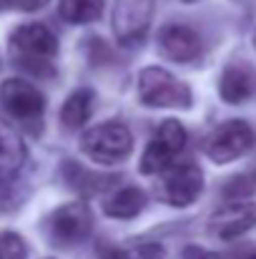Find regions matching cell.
I'll return each mask as SVG.
<instances>
[{
    "mask_svg": "<svg viewBox=\"0 0 256 259\" xmlns=\"http://www.w3.org/2000/svg\"><path fill=\"white\" fill-rule=\"evenodd\" d=\"M186 3H188V0H186Z\"/></svg>",
    "mask_w": 256,
    "mask_h": 259,
    "instance_id": "obj_25",
    "label": "cell"
},
{
    "mask_svg": "<svg viewBox=\"0 0 256 259\" xmlns=\"http://www.w3.org/2000/svg\"><path fill=\"white\" fill-rule=\"evenodd\" d=\"M25 159H28V151H25V144L20 141V136L13 128L0 123V181L13 179L23 169Z\"/></svg>",
    "mask_w": 256,
    "mask_h": 259,
    "instance_id": "obj_13",
    "label": "cell"
},
{
    "mask_svg": "<svg viewBox=\"0 0 256 259\" xmlns=\"http://www.w3.org/2000/svg\"><path fill=\"white\" fill-rule=\"evenodd\" d=\"M211 232L221 239H236L244 232H249L256 224V206L249 201H231L224 204L221 209H216L211 214Z\"/></svg>",
    "mask_w": 256,
    "mask_h": 259,
    "instance_id": "obj_10",
    "label": "cell"
},
{
    "mask_svg": "<svg viewBox=\"0 0 256 259\" xmlns=\"http://www.w3.org/2000/svg\"><path fill=\"white\" fill-rule=\"evenodd\" d=\"M256 191V174H244V176H236L231 179L226 186H224V194L226 196H244V194H251Z\"/></svg>",
    "mask_w": 256,
    "mask_h": 259,
    "instance_id": "obj_18",
    "label": "cell"
},
{
    "mask_svg": "<svg viewBox=\"0 0 256 259\" xmlns=\"http://www.w3.org/2000/svg\"><path fill=\"white\" fill-rule=\"evenodd\" d=\"M254 144V131L246 121H226L206 139V156L216 164H229L244 156Z\"/></svg>",
    "mask_w": 256,
    "mask_h": 259,
    "instance_id": "obj_8",
    "label": "cell"
},
{
    "mask_svg": "<svg viewBox=\"0 0 256 259\" xmlns=\"http://www.w3.org/2000/svg\"><path fill=\"white\" fill-rule=\"evenodd\" d=\"M45 5L48 0H0V10H20V13H35Z\"/></svg>",
    "mask_w": 256,
    "mask_h": 259,
    "instance_id": "obj_19",
    "label": "cell"
},
{
    "mask_svg": "<svg viewBox=\"0 0 256 259\" xmlns=\"http://www.w3.org/2000/svg\"><path fill=\"white\" fill-rule=\"evenodd\" d=\"M58 13L66 23H73V25L93 23L103 13V0H61Z\"/></svg>",
    "mask_w": 256,
    "mask_h": 259,
    "instance_id": "obj_16",
    "label": "cell"
},
{
    "mask_svg": "<svg viewBox=\"0 0 256 259\" xmlns=\"http://www.w3.org/2000/svg\"><path fill=\"white\" fill-rule=\"evenodd\" d=\"M203 189V174L193 164L171 166L156 184V196L169 206H188L201 196Z\"/></svg>",
    "mask_w": 256,
    "mask_h": 259,
    "instance_id": "obj_6",
    "label": "cell"
},
{
    "mask_svg": "<svg viewBox=\"0 0 256 259\" xmlns=\"http://www.w3.org/2000/svg\"><path fill=\"white\" fill-rule=\"evenodd\" d=\"M153 0H118L116 5V35L123 46H136L143 40L151 23Z\"/></svg>",
    "mask_w": 256,
    "mask_h": 259,
    "instance_id": "obj_9",
    "label": "cell"
},
{
    "mask_svg": "<svg viewBox=\"0 0 256 259\" xmlns=\"http://www.w3.org/2000/svg\"><path fill=\"white\" fill-rule=\"evenodd\" d=\"M183 259H221L216 252H209V249H201V247H186L183 249Z\"/></svg>",
    "mask_w": 256,
    "mask_h": 259,
    "instance_id": "obj_20",
    "label": "cell"
},
{
    "mask_svg": "<svg viewBox=\"0 0 256 259\" xmlns=\"http://www.w3.org/2000/svg\"><path fill=\"white\" fill-rule=\"evenodd\" d=\"M143 206H146V194L136 186H126L106 199L103 211L113 219H133L143 211Z\"/></svg>",
    "mask_w": 256,
    "mask_h": 259,
    "instance_id": "obj_14",
    "label": "cell"
},
{
    "mask_svg": "<svg viewBox=\"0 0 256 259\" xmlns=\"http://www.w3.org/2000/svg\"><path fill=\"white\" fill-rule=\"evenodd\" d=\"M93 98L95 96H93L90 88H78V91H73L66 98V103L61 108V121H63L66 128L76 131V128H81L85 121L90 118V113H93Z\"/></svg>",
    "mask_w": 256,
    "mask_h": 259,
    "instance_id": "obj_15",
    "label": "cell"
},
{
    "mask_svg": "<svg viewBox=\"0 0 256 259\" xmlns=\"http://www.w3.org/2000/svg\"><path fill=\"white\" fill-rule=\"evenodd\" d=\"M138 98L148 108H188L191 91L164 68H143L138 76Z\"/></svg>",
    "mask_w": 256,
    "mask_h": 259,
    "instance_id": "obj_3",
    "label": "cell"
},
{
    "mask_svg": "<svg viewBox=\"0 0 256 259\" xmlns=\"http://www.w3.org/2000/svg\"><path fill=\"white\" fill-rule=\"evenodd\" d=\"M236 259H256V249L254 247H244L241 252H236Z\"/></svg>",
    "mask_w": 256,
    "mask_h": 259,
    "instance_id": "obj_22",
    "label": "cell"
},
{
    "mask_svg": "<svg viewBox=\"0 0 256 259\" xmlns=\"http://www.w3.org/2000/svg\"><path fill=\"white\" fill-rule=\"evenodd\" d=\"M0 103L5 113L20 123H35L40 121L45 111V98L38 88L23 78H8L0 86Z\"/></svg>",
    "mask_w": 256,
    "mask_h": 259,
    "instance_id": "obj_7",
    "label": "cell"
},
{
    "mask_svg": "<svg viewBox=\"0 0 256 259\" xmlns=\"http://www.w3.org/2000/svg\"><path fill=\"white\" fill-rule=\"evenodd\" d=\"M254 46H256V35H254Z\"/></svg>",
    "mask_w": 256,
    "mask_h": 259,
    "instance_id": "obj_24",
    "label": "cell"
},
{
    "mask_svg": "<svg viewBox=\"0 0 256 259\" xmlns=\"http://www.w3.org/2000/svg\"><path fill=\"white\" fill-rule=\"evenodd\" d=\"M159 48L164 51V56L178 63H191L201 56V38L178 23L164 25L159 33Z\"/></svg>",
    "mask_w": 256,
    "mask_h": 259,
    "instance_id": "obj_11",
    "label": "cell"
},
{
    "mask_svg": "<svg viewBox=\"0 0 256 259\" xmlns=\"http://www.w3.org/2000/svg\"><path fill=\"white\" fill-rule=\"evenodd\" d=\"M183 146H186V128L178 121L166 118L159 126V131L153 134V139L148 141V146H146V151L141 156V171L161 174L171 169V164L183 151Z\"/></svg>",
    "mask_w": 256,
    "mask_h": 259,
    "instance_id": "obj_4",
    "label": "cell"
},
{
    "mask_svg": "<svg viewBox=\"0 0 256 259\" xmlns=\"http://www.w3.org/2000/svg\"><path fill=\"white\" fill-rule=\"evenodd\" d=\"M256 91V68L249 63H231L224 68L219 93L226 103H241Z\"/></svg>",
    "mask_w": 256,
    "mask_h": 259,
    "instance_id": "obj_12",
    "label": "cell"
},
{
    "mask_svg": "<svg viewBox=\"0 0 256 259\" xmlns=\"http://www.w3.org/2000/svg\"><path fill=\"white\" fill-rule=\"evenodd\" d=\"M81 149L90 161H95L100 166H113V164H121L131 154L133 136L123 123L106 121V123H98L90 131H85L81 139Z\"/></svg>",
    "mask_w": 256,
    "mask_h": 259,
    "instance_id": "obj_2",
    "label": "cell"
},
{
    "mask_svg": "<svg viewBox=\"0 0 256 259\" xmlns=\"http://www.w3.org/2000/svg\"><path fill=\"white\" fill-rule=\"evenodd\" d=\"M103 259H131V257H128L126 252H108Z\"/></svg>",
    "mask_w": 256,
    "mask_h": 259,
    "instance_id": "obj_23",
    "label": "cell"
},
{
    "mask_svg": "<svg viewBox=\"0 0 256 259\" xmlns=\"http://www.w3.org/2000/svg\"><path fill=\"white\" fill-rule=\"evenodd\" d=\"M90 229H93V217L83 201L63 204L48 219V237L58 247H73L83 242L90 234Z\"/></svg>",
    "mask_w": 256,
    "mask_h": 259,
    "instance_id": "obj_5",
    "label": "cell"
},
{
    "mask_svg": "<svg viewBox=\"0 0 256 259\" xmlns=\"http://www.w3.org/2000/svg\"><path fill=\"white\" fill-rule=\"evenodd\" d=\"M28 247L20 234L15 232H3L0 234V259H25Z\"/></svg>",
    "mask_w": 256,
    "mask_h": 259,
    "instance_id": "obj_17",
    "label": "cell"
},
{
    "mask_svg": "<svg viewBox=\"0 0 256 259\" xmlns=\"http://www.w3.org/2000/svg\"><path fill=\"white\" fill-rule=\"evenodd\" d=\"M136 259H164V249L159 244H143V247H138Z\"/></svg>",
    "mask_w": 256,
    "mask_h": 259,
    "instance_id": "obj_21",
    "label": "cell"
},
{
    "mask_svg": "<svg viewBox=\"0 0 256 259\" xmlns=\"http://www.w3.org/2000/svg\"><path fill=\"white\" fill-rule=\"evenodd\" d=\"M10 51L20 68L38 73V76H48L53 58L58 53V38L53 35L50 28H45L40 23H25L13 30Z\"/></svg>",
    "mask_w": 256,
    "mask_h": 259,
    "instance_id": "obj_1",
    "label": "cell"
}]
</instances>
